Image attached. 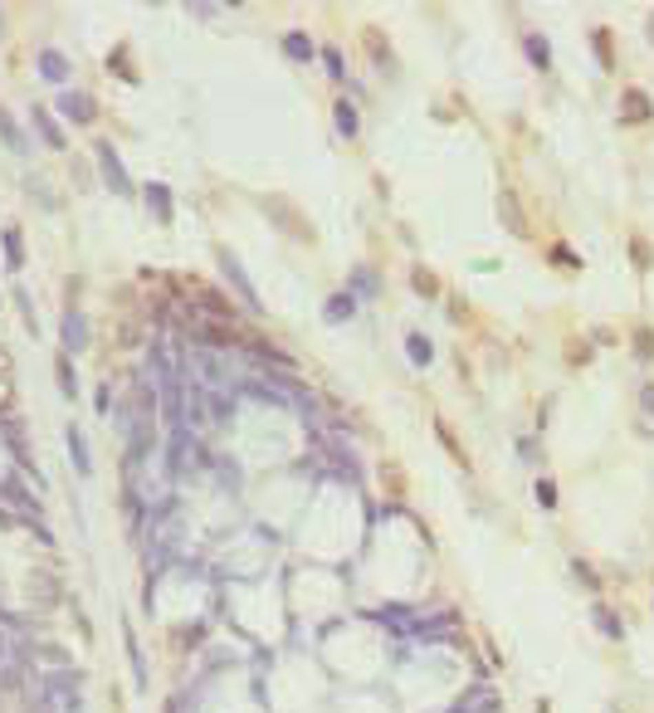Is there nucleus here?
I'll return each instance as SVG.
<instances>
[{"mask_svg":"<svg viewBox=\"0 0 654 713\" xmlns=\"http://www.w3.org/2000/svg\"><path fill=\"white\" fill-rule=\"evenodd\" d=\"M215 264H220V273H225V279L235 284V293L249 303V308H259V293H254V284L244 279V269H240V259L230 254V249H215Z\"/></svg>","mask_w":654,"mask_h":713,"instance_id":"obj_1","label":"nucleus"},{"mask_svg":"<svg viewBox=\"0 0 654 713\" xmlns=\"http://www.w3.org/2000/svg\"><path fill=\"white\" fill-rule=\"evenodd\" d=\"M98 161H103V176H107V186L127 196V191H132V181L123 176V161H118V152L107 147V142H98Z\"/></svg>","mask_w":654,"mask_h":713,"instance_id":"obj_2","label":"nucleus"},{"mask_svg":"<svg viewBox=\"0 0 654 713\" xmlns=\"http://www.w3.org/2000/svg\"><path fill=\"white\" fill-rule=\"evenodd\" d=\"M142 196H147V205H151L156 220H171V191L161 186V181H147V186H142Z\"/></svg>","mask_w":654,"mask_h":713,"instance_id":"obj_3","label":"nucleus"},{"mask_svg":"<svg viewBox=\"0 0 654 713\" xmlns=\"http://www.w3.org/2000/svg\"><path fill=\"white\" fill-rule=\"evenodd\" d=\"M83 342H88V327H83V313H78V308H69V313H64V347H69V352H78Z\"/></svg>","mask_w":654,"mask_h":713,"instance_id":"obj_4","label":"nucleus"},{"mask_svg":"<svg viewBox=\"0 0 654 713\" xmlns=\"http://www.w3.org/2000/svg\"><path fill=\"white\" fill-rule=\"evenodd\" d=\"M54 103H59V107H64V113H69L74 123H93V103H88L83 93H59Z\"/></svg>","mask_w":654,"mask_h":713,"instance_id":"obj_5","label":"nucleus"},{"mask_svg":"<svg viewBox=\"0 0 654 713\" xmlns=\"http://www.w3.org/2000/svg\"><path fill=\"white\" fill-rule=\"evenodd\" d=\"M64 440H69V455H74V469L88 479L93 474V464H88V450H83V430L78 425H69V435H64Z\"/></svg>","mask_w":654,"mask_h":713,"instance_id":"obj_6","label":"nucleus"},{"mask_svg":"<svg viewBox=\"0 0 654 713\" xmlns=\"http://www.w3.org/2000/svg\"><path fill=\"white\" fill-rule=\"evenodd\" d=\"M39 74L64 83V79H69V59H64V54H54V49H44V54H39Z\"/></svg>","mask_w":654,"mask_h":713,"instance_id":"obj_7","label":"nucleus"},{"mask_svg":"<svg viewBox=\"0 0 654 713\" xmlns=\"http://www.w3.org/2000/svg\"><path fill=\"white\" fill-rule=\"evenodd\" d=\"M523 49H527L532 69H547V64H552V49H547V39H542V34H527V39H523Z\"/></svg>","mask_w":654,"mask_h":713,"instance_id":"obj_8","label":"nucleus"},{"mask_svg":"<svg viewBox=\"0 0 654 713\" xmlns=\"http://www.w3.org/2000/svg\"><path fill=\"white\" fill-rule=\"evenodd\" d=\"M34 127H39V137L49 142V147H64V132H59V123H54L44 107H34Z\"/></svg>","mask_w":654,"mask_h":713,"instance_id":"obj_9","label":"nucleus"},{"mask_svg":"<svg viewBox=\"0 0 654 713\" xmlns=\"http://www.w3.org/2000/svg\"><path fill=\"white\" fill-rule=\"evenodd\" d=\"M127 660H132V679H137V689L147 684V660H142V650H137V635L127 630Z\"/></svg>","mask_w":654,"mask_h":713,"instance_id":"obj_10","label":"nucleus"},{"mask_svg":"<svg viewBox=\"0 0 654 713\" xmlns=\"http://www.w3.org/2000/svg\"><path fill=\"white\" fill-rule=\"evenodd\" d=\"M284 54H288V59H298V64H303V59H313L308 34H288V39H284Z\"/></svg>","mask_w":654,"mask_h":713,"instance_id":"obj_11","label":"nucleus"},{"mask_svg":"<svg viewBox=\"0 0 654 713\" xmlns=\"http://www.w3.org/2000/svg\"><path fill=\"white\" fill-rule=\"evenodd\" d=\"M6 264L20 269L25 264V249H20V230H6Z\"/></svg>","mask_w":654,"mask_h":713,"instance_id":"obj_12","label":"nucleus"},{"mask_svg":"<svg viewBox=\"0 0 654 713\" xmlns=\"http://www.w3.org/2000/svg\"><path fill=\"white\" fill-rule=\"evenodd\" d=\"M405 347H410V357H415V366H430V357H434V352H430V342H425L420 333H410V338H405Z\"/></svg>","mask_w":654,"mask_h":713,"instance_id":"obj_13","label":"nucleus"},{"mask_svg":"<svg viewBox=\"0 0 654 713\" xmlns=\"http://www.w3.org/2000/svg\"><path fill=\"white\" fill-rule=\"evenodd\" d=\"M0 132H6V142H10L15 152H30V137H25V132H20V127H15L10 118H0Z\"/></svg>","mask_w":654,"mask_h":713,"instance_id":"obj_14","label":"nucleus"},{"mask_svg":"<svg viewBox=\"0 0 654 713\" xmlns=\"http://www.w3.org/2000/svg\"><path fill=\"white\" fill-rule=\"evenodd\" d=\"M333 113H337V127H342V137H352V132H357V113H352V103H337Z\"/></svg>","mask_w":654,"mask_h":713,"instance_id":"obj_15","label":"nucleus"},{"mask_svg":"<svg viewBox=\"0 0 654 713\" xmlns=\"http://www.w3.org/2000/svg\"><path fill=\"white\" fill-rule=\"evenodd\" d=\"M595 626H601V630H606L611 640H620V635H625V630H620V621H615V616H611L606 606H595Z\"/></svg>","mask_w":654,"mask_h":713,"instance_id":"obj_16","label":"nucleus"},{"mask_svg":"<svg viewBox=\"0 0 654 713\" xmlns=\"http://www.w3.org/2000/svg\"><path fill=\"white\" fill-rule=\"evenodd\" d=\"M59 386H64V396H69V401L78 396V381H74V366H69V357L59 362Z\"/></svg>","mask_w":654,"mask_h":713,"instance_id":"obj_17","label":"nucleus"},{"mask_svg":"<svg viewBox=\"0 0 654 713\" xmlns=\"http://www.w3.org/2000/svg\"><path fill=\"white\" fill-rule=\"evenodd\" d=\"M625 113H630V118H649V98H644V93H630V98H625Z\"/></svg>","mask_w":654,"mask_h":713,"instance_id":"obj_18","label":"nucleus"},{"mask_svg":"<svg viewBox=\"0 0 654 713\" xmlns=\"http://www.w3.org/2000/svg\"><path fill=\"white\" fill-rule=\"evenodd\" d=\"M327 318H352V298H347V293H337L333 303H327Z\"/></svg>","mask_w":654,"mask_h":713,"instance_id":"obj_19","label":"nucleus"},{"mask_svg":"<svg viewBox=\"0 0 654 713\" xmlns=\"http://www.w3.org/2000/svg\"><path fill=\"white\" fill-rule=\"evenodd\" d=\"M322 59H327V74H333V79H342V54H337V49H327Z\"/></svg>","mask_w":654,"mask_h":713,"instance_id":"obj_20","label":"nucleus"},{"mask_svg":"<svg viewBox=\"0 0 654 713\" xmlns=\"http://www.w3.org/2000/svg\"><path fill=\"white\" fill-rule=\"evenodd\" d=\"M537 499H542V508H557V488L552 484H537Z\"/></svg>","mask_w":654,"mask_h":713,"instance_id":"obj_21","label":"nucleus"},{"mask_svg":"<svg viewBox=\"0 0 654 713\" xmlns=\"http://www.w3.org/2000/svg\"><path fill=\"white\" fill-rule=\"evenodd\" d=\"M415 284H420V293H440V289H434V279H430L425 269H415Z\"/></svg>","mask_w":654,"mask_h":713,"instance_id":"obj_22","label":"nucleus"},{"mask_svg":"<svg viewBox=\"0 0 654 713\" xmlns=\"http://www.w3.org/2000/svg\"><path fill=\"white\" fill-rule=\"evenodd\" d=\"M649 39H654V20H649Z\"/></svg>","mask_w":654,"mask_h":713,"instance_id":"obj_23","label":"nucleus"}]
</instances>
